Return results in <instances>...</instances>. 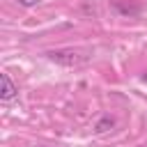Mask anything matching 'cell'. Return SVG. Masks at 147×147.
Listing matches in <instances>:
<instances>
[{
  "label": "cell",
  "instance_id": "cell-2",
  "mask_svg": "<svg viewBox=\"0 0 147 147\" xmlns=\"http://www.w3.org/2000/svg\"><path fill=\"white\" fill-rule=\"evenodd\" d=\"M0 83H2V90H0V99H2V101H11V99L16 96V92H18V87L11 83L9 74H0Z\"/></svg>",
  "mask_w": 147,
  "mask_h": 147
},
{
  "label": "cell",
  "instance_id": "cell-3",
  "mask_svg": "<svg viewBox=\"0 0 147 147\" xmlns=\"http://www.w3.org/2000/svg\"><path fill=\"white\" fill-rule=\"evenodd\" d=\"M16 2H18L21 7H32V5H37L39 0H16Z\"/></svg>",
  "mask_w": 147,
  "mask_h": 147
},
{
  "label": "cell",
  "instance_id": "cell-1",
  "mask_svg": "<svg viewBox=\"0 0 147 147\" xmlns=\"http://www.w3.org/2000/svg\"><path fill=\"white\" fill-rule=\"evenodd\" d=\"M53 62H57V64H64V67H78V64H83L85 60H87V55H83V53H78V51H74V48H60V51H51V53H46Z\"/></svg>",
  "mask_w": 147,
  "mask_h": 147
}]
</instances>
